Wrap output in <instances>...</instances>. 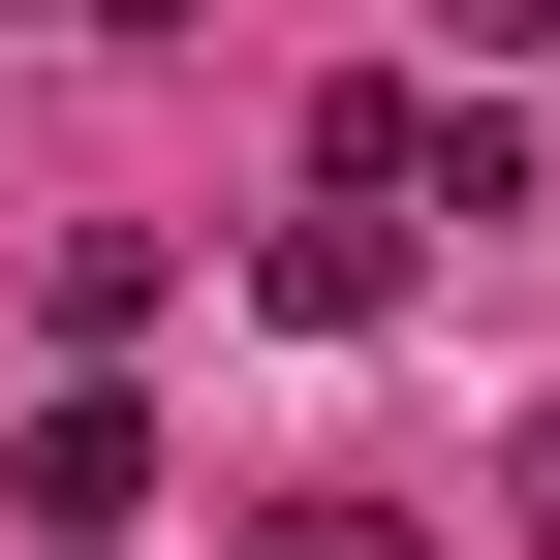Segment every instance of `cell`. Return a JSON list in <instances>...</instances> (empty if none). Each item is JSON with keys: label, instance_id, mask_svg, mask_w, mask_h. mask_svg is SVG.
Returning <instances> with one entry per match:
<instances>
[{"label": "cell", "instance_id": "obj_1", "mask_svg": "<svg viewBox=\"0 0 560 560\" xmlns=\"http://www.w3.org/2000/svg\"><path fill=\"white\" fill-rule=\"evenodd\" d=\"M0 499H32L62 560H94L125 499H156V405H94V374H62V405H32V436H0Z\"/></svg>", "mask_w": 560, "mask_h": 560}, {"label": "cell", "instance_id": "obj_2", "mask_svg": "<svg viewBox=\"0 0 560 560\" xmlns=\"http://www.w3.org/2000/svg\"><path fill=\"white\" fill-rule=\"evenodd\" d=\"M249 280H280V312H312V342H374V312H405V219H342V187H312V219H280Z\"/></svg>", "mask_w": 560, "mask_h": 560}, {"label": "cell", "instance_id": "obj_3", "mask_svg": "<svg viewBox=\"0 0 560 560\" xmlns=\"http://www.w3.org/2000/svg\"><path fill=\"white\" fill-rule=\"evenodd\" d=\"M249 560H436V529H405V499H280Z\"/></svg>", "mask_w": 560, "mask_h": 560}, {"label": "cell", "instance_id": "obj_4", "mask_svg": "<svg viewBox=\"0 0 560 560\" xmlns=\"http://www.w3.org/2000/svg\"><path fill=\"white\" fill-rule=\"evenodd\" d=\"M499 529H529V560H560V405H529V436H499Z\"/></svg>", "mask_w": 560, "mask_h": 560}, {"label": "cell", "instance_id": "obj_5", "mask_svg": "<svg viewBox=\"0 0 560 560\" xmlns=\"http://www.w3.org/2000/svg\"><path fill=\"white\" fill-rule=\"evenodd\" d=\"M436 32H467V62H529V32H560V0H436Z\"/></svg>", "mask_w": 560, "mask_h": 560}, {"label": "cell", "instance_id": "obj_6", "mask_svg": "<svg viewBox=\"0 0 560 560\" xmlns=\"http://www.w3.org/2000/svg\"><path fill=\"white\" fill-rule=\"evenodd\" d=\"M94 32H219V0H94Z\"/></svg>", "mask_w": 560, "mask_h": 560}]
</instances>
